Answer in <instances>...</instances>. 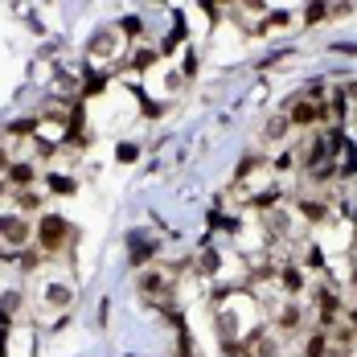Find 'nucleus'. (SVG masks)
Listing matches in <instances>:
<instances>
[{"label":"nucleus","instance_id":"7","mask_svg":"<svg viewBox=\"0 0 357 357\" xmlns=\"http://www.w3.org/2000/svg\"><path fill=\"white\" fill-rule=\"evenodd\" d=\"M8 169H13V165H8V148L0 144V173H8Z\"/></svg>","mask_w":357,"mask_h":357},{"label":"nucleus","instance_id":"4","mask_svg":"<svg viewBox=\"0 0 357 357\" xmlns=\"http://www.w3.org/2000/svg\"><path fill=\"white\" fill-rule=\"evenodd\" d=\"M287 128H291V119H287V111H284V115H275V119L267 123V140H284Z\"/></svg>","mask_w":357,"mask_h":357},{"label":"nucleus","instance_id":"2","mask_svg":"<svg viewBox=\"0 0 357 357\" xmlns=\"http://www.w3.org/2000/svg\"><path fill=\"white\" fill-rule=\"evenodd\" d=\"M0 238H4L8 247H25V243H29V218L0 214Z\"/></svg>","mask_w":357,"mask_h":357},{"label":"nucleus","instance_id":"1","mask_svg":"<svg viewBox=\"0 0 357 357\" xmlns=\"http://www.w3.org/2000/svg\"><path fill=\"white\" fill-rule=\"evenodd\" d=\"M74 238L70 222H62L58 214H41V222H37V243H41V250H50V255H58V250H66Z\"/></svg>","mask_w":357,"mask_h":357},{"label":"nucleus","instance_id":"5","mask_svg":"<svg viewBox=\"0 0 357 357\" xmlns=\"http://www.w3.org/2000/svg\"><path fill=\"white\" fill-rule=\"evenodd\" d=\"M17 308H21V296H17V291H8V296L0 300V321H13V317H17Z\"/></svg>","mask_w":357,"mask_h":357},{"label":"nucleus","instance_id":"8","mask_svg":"<svg viewBox=\"0 0 357 357\" xmlns=\"http://www.w3.org/2000/svg\"><path fill=\"white\" fill-rule=\"evenodd\" d=\"M349 99H357V82H349Z\"/></svg>","mask_w":357,"mask_h":357},{"label":"nucleus","instance_id":"3","mask_svg":"<svg viewBox=\"0 0 357 357\" xmlns=\"http://www.w3.org/2000/svg\"><path fill=\"white\" fill-rule=\"evenodd\" d=\"M33 165H13V169H8V181H13V185H17V189H25V185H33Z\"/></svg>","mask_w":357,"mask_h":357},{"label":"nucleus","instance_id":"6","mask_svg":"<svg viewBox=\"0 0 357 357\" xmlns=\"http://www.w3.org/2000/svg\"><path fill=\"white\" fill-rule=\"evenodd\" d=\"M50 185H54V193H70V189H74V181H70V177H54Z\"/></svg>","mask_w":357,"mask_h":357}]
</instances>
